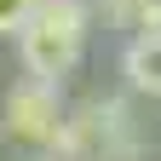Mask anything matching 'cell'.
Segmentation results:
<instances>
[{
	"label": "cell",
	"instance_id": "obj_1",
	"mask_svg": "<svg viewBox=\"0 0 161 161\" xmlns=\"http://www.w3.org/2000/svg\"><path fill=\"white\" fill-rule=\"evenodd\" d=\"M86 29H92V6L86 0H40L35 17L17 35V52H23V69L35 80H64L80 52H86Z\"/></svg>",
	"mask_w": 161,
	"mask_h": 161
},
{
	"label": "cell",
	"instance_id": "obj_2",
	"mask_svg": "<svg viewBox=\"0 0 161 161\" xmlns=\"http://www.w3.org/2000/svg\"><path fill=\"white\" fill-rule=\"evenodd\" d=\"M0 115H6L12 138H23V144H58V132H64V121H69L64 104H58V86L52 80H35V75H23L6 92Z\"/></svg>",
	"mask_w": 161,
	"mask_h": 161
},
{
	"label": "cell",
	"instance_id": "obj_3",
	"mask_svg": "<svg viewBox=\"0 0 161 161\" xmlns=\"http://www.w3.org/2000/svg\"><path fill=\"white\" fill-rule=\"evenodd\" d=\"M121 75H127L132 92L161 98V40H155V35H132L127 52H121Z\"/></svg>",
	"mask_w": 161,
	"mask_h": 161
},
{
	"label": "cell",
	"instance_id": "obj_4",
	"mask_svg": "<svg viewBox=\"0 0 161 161\" xmlns=\"http://www.w3.org/2000/svg\"><path fill=\"white\" fill-rule=\"evenodd\" d=\"M150 6L155 0H98V17H104V23H115V29H138L144 35V23H150Z\"/></svg>",
	"mask_w": 161,
	"mask_h": 161
},
{
	"label": "cell",
	"instance_id": "obj_5",
	"mask_svg": "<svg viewBox=\"0 0 161 161\" xmlns=\"http://www.w3.org/2000/svg\"><path fill=\"white\" fill-rule=\"evenodd\" d=\"M40 0H0V35H23V23L35 17Z\"/></svg>",
	"mask_w": 161,
	"mask_h": 161
},
{
	"label": "cell",
	"instance_id": "obj_6",
	"mask_svg": "<svg viewBox=\"0 0 161 161\" xmlns=\"http://www.w3.org/2000/svg\"><path fill=\"white\" fill-rule=\"evenodd\" d=\"M144 35H155V40H161V0L150 6V23H144Z\"/></svg>",
	"mask_w": 161,
	"mask_h": 161
},
{
	"label": "cell",
	"instance_id": "obj_7",
	"mask_svg": "<svg viewBox=\"0 0 161 161\" xmlns=\"http://www.w3.org/2000/svg\"><path fill=\"white\" fill-rule=\"evenodd\" d=\"M0 132H6V115H0Z\"/></svg>",
	"mask_w": 161,
	"mask_h": 161
}]
</instances>
